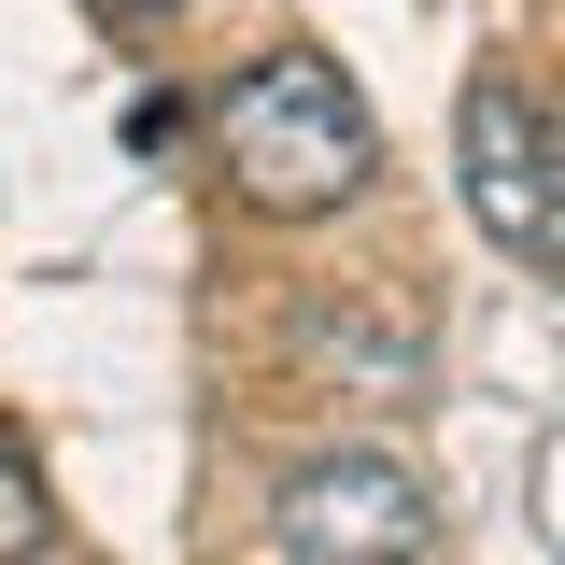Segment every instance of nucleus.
Listing matches in <instances>:
<instances>
[{"label": "nucleus", "instance_id": "obj_4", "mask_svg": "<svg viewBox=\"0 0 565 565\" xmlns=\"http://www.w3.org/2000/svg\"><path fill=\"white\" fill-rule=\"evenodd\" d=\"M297 353H311V367H353L382 411H411V396H424V340H411V326H367V311H297Z\"/></svg>", "mask_w": 565, "mask_h": 565}, {"label": "nucleus", "instance_id": "obj_1", "mask_svg": "<svg viewBox=\"0 0 565 565\" xmlns=\"http://www.w3.org/2000/svg\"><path fill=\"white\" fill-rule=\"evenodd\" d=\"M212 156H226V184L255 212H340L367 170H382V128H367V99H353L340 57H311V43H269L255 71H226V99H212Z\"/></svg>", "mask_w": 565, "mask_h": 565}, {"label": "nucleus", "instance_id": "obj_3", "mask_svg": "<svg viewBox=\"0 0 565 565\" xmlns=\"http://www.w3.org/2000/svg\"><path fill=\"white\" fill-rule=\"evenodd\" d=\"M452 184H467V212H481V241L509 269H552L565 255V156H552V114L509 71H481L452 99Z\"/></svg>", "mask_w": 565, "mask_h": 565}, {"label": "nucleus", "instance_id": "obj_6", "mask_svg": "<svg viewBox=\"0 0 565 565\" xmlns=\"http://www.w3.org/2000/svg\"><path fill=\"white\" fill-rule=\"evenodd\" d=\"M99 14H170V0H99Z\"/></svg>", "mask_w": 565, "mask_h": 565}, {"label": "nucleus", "instance_id": "obj_5", "mask_svg": "<svg viewBox=\"0 0 565 565\" xmlns=\"http://www.w3.org/2000/svg\"><path fill=\"white\" fill-rule=\"evenodd\" d=\"M57 552V509H43V467L0 438V565H43Z\"/></svg>", "mask_w": 565, "mask_h": 565}, {"label": "nucleus", "instance_id": "obj_2", "mask_svg": "<svg viewBox=\"0 0 565 565\" xmlns=\"http://www.w3.org/2000/svg\"><path fill=\"white\" fill-rule=\"evenodd\" d=\"M269 552L282 565H424L438 552V494L411 452H311L269 494Z\"/></svg>", "mask_w": 565, "mask_h": 565}]
</instances>
